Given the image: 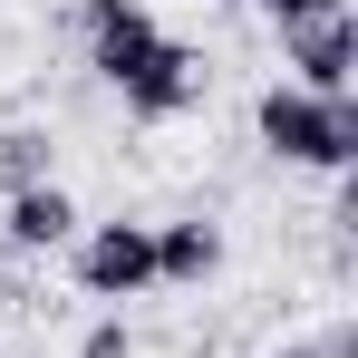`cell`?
Returning a JSON list of instances; mask_svg holds the SVG:
<instances>
[{
  "label": "cell",
  "mask_w": 358,
  "mask_h": 358,
  "mask_svg": "<svg viewBox=\"0 0 358 358\" xmlns=\"http://www.w3.org/2000/svg\"><path fill=\"white\" fill-rule=\"evenodd\" d=\"M78 20H87V68L126 97V117L165 126L203 97V59L145 20V0H78Z\"/></svg>",
  "instance_id": "6da1fadb"
},
{
  "label": "cell",
  "mask_w": 358,
  "mask_h": 358,
  "mask_svg": "<svg viewBox=\"0 0 358 358\" xmlns=\"http://www.w3.org/2000/svg\"><path fill=\"white\" fill-rule=\"evenodd\" d=\"M252 136H262L281 165L349 175V165H358V97H300L291 78H281V87H262V107H252Z\"/></svg>",
  "instance_id": "7a4b0ae2"
},
{
  "label": "cell",
  "mask_w": 358,
  "mask_h": 358,
  "mask_svg": "<svg viewBox=\"0 0 358 358\" xmlns=\"http://www.w3.org/2000/svg\"><path fill=\"white\" fill-rule=\"evenodd\" d=\"M78 291L87 300L155 291V223H97V233H78Z\"/></svg>",
  "instance_id": "3957f363"
},
{
  "label": "cell",
  "mask_w": 358,
  "mask_h": 358,
  "mask_svg": "<svg viewBox=\"0 0 358 358\" xmlns=\"http://www.w3.org/2000/svg\"><path fill=\"white\" fill-rule=\"evenodd\" d=\"M281 49H291V87H300V97H349V78H358V29H349V10H329V20H291Z\"/></svg>",
  "instance_id": "277c9868"
},
{
  "label": "cell",
  "mask_w": 358,
  "mask_h": 358,
  "mask_svg": "<svg viewBox=\"0 0 358 358\" xmlns=\"http://www.w3.org/2000/svg\"><path fill=\"white\" fill-rule=\"evenodd\" d=\"M78 242V203H68V184H29V194H10V213H0V252H59Z\"/></svg>",
  "instance_id": "5b68a950"
},
{
  "label": "cell",
  "mask_w": 358,
  "mask_h": 358,
  "mask_svg": "<svg viewBox=\"0 0 358 358\" xmlns=\"http://www.w3.org/2000/svg\"><path fill=\"white\" fill-rule=\"evenodd\" d=\"M213 271H223V233H213V223H155V281L194 291V281H213Z\"/></svg>",
  "instance_id": "8992f818"
},
{
  "label": "cell",
  "mask_w": 358,
  "mask_h": 358,
  "mask_svg": "<svg viewBox=\"0 0 358 358\" xmlns=\"http://www.w3.org/2000/svg\"><path fill=\"white\" fill-rule=\"evenodd\" d=\"M29 184H59V145H49V126H0V203L29 194Z\"/></svg>",
  "instance_id": "52a82bcc"
},
{
  "label": "cell",
  "mask_w": 358,
  "mask_h": 358,
  "mask_svg": "<svg viewBox=\"0 0 358 358\" xmlns=\"http://www.w3.org/2000/svg\"><path fill=\"white\" fill-rule=\"evenodd\" d=\"M78 358H136V329H126V320H97V329L78 339Z\"/></svg>",
  "instance_id": "ba28073f"
},
{
  "label": "cell",
  "mask_w": 358,
  "mask_h": 358,
  "mask_svg": "<svg viewBox=\"0 0 358 358\" xmlns=\"http://www.w3.org/2000/svg\"><path fill=\"white\" fill-rule=\"evenodd\" d=\"M252 10H271V20L291 29V20H329V10H349V0H252Z\"/></svg>",
  "instance_id": "9c48e42d"
},
{
  "label": "cell",
  "mask_w": 358,
  "mask_h": 358,
  "mask_svg": "<svg viewBox=\"0 0 358 358\" xmlns=\"http://www.w3.org/2000/svg\"><path fill=\"white\" fill-rule=\"evenodd\" d=\"M320 358H358V320H339V329H320Z\"/></svg>",
  "instance_id": "30bf717a"
},
{
  "label": "cell",
  "mask_w": 358,
  "mask_h": 358,
  "mask_svg": "<svg viewBox=\"0 0 358 358\" xmlns=\"http://www.w3.org/2000/svg\"><path fill=\"white\" fill-rule=\"evenodd\" d=\"M271 358H320V339H291V349H271Z\"/></svg>",
  "instance_id": "8fae6325"
},
{
  "label": "cell",
  "mask_w": 358,
  "mask_h": 358,
  "mask_svg": "<svg viewBox=\"0 0 358 358\" xmlns=\"http://www.w3.org/2000/svg\"><path fill=\"white\" fill-rule=\"evenodd\" d=\"M10 300H20V291H10V252H0V310H10Z\"/></svg>",
  "instance_id": "7c38bea8"
}]
</instances>
